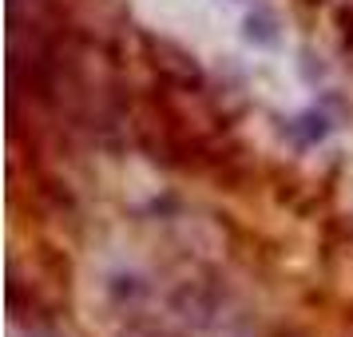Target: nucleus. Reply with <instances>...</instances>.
<instances>
[{
	"instance_id": "1",
	"label": "nucleus",
	"mask_w": 353,
	"mask_h": 337,
	"mask_svg": "<svg viewBox=\"0 0 353 337\" xmlns=\"http://www.w3.org/2000/svg\"><path fill=\"white\" fill-rule=\"evenodd\" d=\"M147 48L155 52V68L171 83H179V88H199L203 83V68L194 64L191 52H183L171 40H155V36H147Z\"/></svg>"
},
{
	"instance_id": "2",
	"label": "nucleus",
	"mask_w": 353,
	"mask_h": 337,
	"mask_svg": "<svg viewBox=\"0 0 353 337\" xmlns=\"http://www.w3.org/2000/svg\"><path fill=\"white\" fill-rule=\"evenodd\" d=\"M246 40H250V44H274V40H278V20H274V12L254 8V12L246 17Z\"/></svg>"
},
{
	"instance_id": "3",
	"label": "nucleus",
	"mask_w": 353,
	"mask_h": 337,
	"mask_svg": "<svg viewBox=\"0 0 353 337\" xmlns=\"http://www.w3.org/2000/svg\"><path fill=\"white\" fill-rule=\"evenodd\" d=\"M294 127H298V135H302L305 143H321V139L330 135V119L321 112H305V115L294 119Z\"/></svg>"
}]
</instances>
